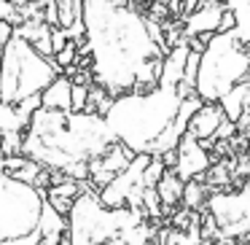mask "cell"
Returning <instances> with one entry per match:
<instances>
[{
    "instance_id": "obj_1",
    "label": "cell",
    "mask_w": 250,
    "mask_h": 245,
    "mask_svg": "<svg viewBox=\"0 0 250 245\" xmlns=\"http://www.w3.org/2000/svg\"><path fill=\"white\" fill-rule=\"evenodd\" d=\"M83 30L78 54H89L92 81L110 97L159 87L167 51L153 22L121 0H83Z\"/></svg>"
},
{
    "instance_id": "obj_2",
    "label": "cell",
    "mask_w": 250,
    "mask_h": 245,
    "mask_svg": "<svg viewBox=\"0 0 250 245\" xmlns=\"http://www.w3.org/2000/svg\"><path fill=\"white\" fill-rule=\"evenodd\" d=\"M202 100L196 94L183 97L180 89L156 87L148 92H129L113 97L105 124L113 137L132 154L164 156L175 151L188 130L191 116L199 111Z\"/></svg>"
},
{
    "instance_id": "obj_3",
    "label": "cell",
    "mask_w": 250,
    "mask_h": 245,
    "mask_svg": "<svg viewBox=\"0 0 250 245\" xmlns=\"http://www.w3.org/2000/svg\"><path fill=\"white\" fill-rule=\"evenodd\" d=\"M113 143V132L100 113H62L38 108L24 132L22 154L51 173H65L67 178L89 180V162L100 159Z\"/></svg>"
},
{
    "instance_id": "obj_4",
    "label": "cell",
    "mask_w": 250,
    "mask_h": 245,
    "mask_svg": "<svg viewBox=\"0 0 250 245\" xmlns=\"http://www.w3.org/2000/svg\"><path fill=\"white\" fill-rule=\"evenodd\" d=\"M250 78V49L234 33H215L199 54L194 92L202 103H221L231 89Z\"/></svg>"
},
{
    "instance_id": "obj_5",
    "label": "cell",
    "mask_w": 250,
    "mask_h": 245,
    "mask_svg": "<svg viewBox=\"0 0 250 245\" xmlns=\"http://www.w3.org/2000/svg\"><path fill=\"white\" fill-rule=\"evenodd\" d=\"M57 76H62V70L54 65V60H46L33 49L30 41L14 33L0 54V103L19 105L30 97H38Z\"/></svg>"
},
{
    "instance_id": "obj_6",
    "label": "cell",
    "mask_w": 250,
    "mask_h": 245,
    "mask_svg": "<svg viewBox=\"0 0 250 245\" xmlns=\"http://www.w3.org/2000/svg\"><path fill=\"white\" fill-rule=\"evenodd\" d=\"M140 223V210L105 207L94 189H83L67 213L65 245H113L124 232Z\"/></svg>"
},
{
    "instance_id": "obj_7",
    "label": "cell",
    "mask_w": 250,
    "mask_h": 245,
    "mask_svg": "<svg viewBox=\"0 0 250 245\" xmlns=\"http://www.w3.org/2000/svg\"><path fill=\"white\" fill-rule=\"evenodd\" d=\"M43 202L46 191L0 175V245L35 234Z\"/></svg>"
},
{
    "instance_id": "obj_8",
    "label": "cell",
    "mask_w": 250,
    "mask_h": 245,
    "mask_svg": "<svg viewBox=\"0 0 250 245\" xmlns=\"http://www.w3.org/2000/svg\"><path fill=\"white\" fill-rule=\"evenodd\" d=\"M207 213L215 229L226 237L245 240L250 234V180L242 191H215L207 200Z\"/></svg>"
},
{
    "instance_id": "obj_9",
    "label": "cell",
    "mask_w": 250,
    "mask_h": 245,
    "mask_svg": "<svg viewBox=\"0 0 250 245\" xmlns=\"http://www.w3.org/2000/svg\"><path fill=\"white\" fill-rule=\"evenodd\" d=\"M151 162L148 154H137L129 162V167L121 170L103 191H97L100 200H103L105 207H113V210H121V207H129V210H140L143 207V194H146V167Z\"/></svg>"
},
{
    "instance_id": "obj_10",
    "label": "cell",
    "mask_w": 250,
    "mask_h": 245,
    "mask_svg": "<svg viewBox=\"0 0 250 245\" xmlns=\"http://www.w3.org/2000/svg\"><path fill=\"white\" fill-rule=\"evenodd\" d=\"M223 17H226V6L223 0H202L199 6L186 17V35L199 41H210L215 33H221Z\"/></svg>"
},
{
    "instance_id": "obj_11",
    "label": "cell",
    "mask_w": 250,
    "mask_h": 245,
    "mask_svg": "<svg viewBox=\"0 0 250 245\" xmlns=\"http://www.w3.org/2000/svg\"><path fill=\"white\" fill-rule=\"evenodd\" d=\"M178 159H175V173L180 175L183 180H194L202 178V175L210 170V156H207V148L205 143L194 140V137L183 135V140L178 143Z\"/></svg>"
},
{
    "instance_id": "obj_12",
    "label": "cell",
    "mask_w": 250,
    "mask_h": 245,
    "mask_svg": "<svg viewBox=\"0 0 250 245\" xmlns=\"http://www.w3.org/2000/svg\"><path fill=\"white\" fill-rule=\"evenodd\" d=\"M223 121H226V113H223L221 105H218V103H202L199 111L191 116L186 135L207 146L210 140H215V137H218V130H221Z\"/></svg>"
},
{
    "instance_id": "obj_13",
    "label": "cell",
    "mask_w": 250,
    "mask_h": 245,
    "mask_svg": "<svg viewBox=\"0 0 250 245\" xmlns=\"http://www.w3.org/2000/svg\"><path fill=\"white\" fill-rule=\"evenodd\" d=\"M188 57H191V46L186 41L175 44L172 49L167 51L162 62V76H159V87H169V89H180L186 76V65H188Z\"/></svg>"
},
{
    "instance_id": "obj_14",
    "label": "cell",
    "mask_w": 250,
    "mask_h": 245,
    "mask_svg": "<svg viewBox=\"0 0 250 245\" xmlns=\"http://www.w3.org/2000/svg\"><path fill=\"white\" fill-rule=\"evenodd\" d=\"M67 237V218L60 216L49 202H43L41 221L35 229V245H65Z\"/></svg>"
},
{
    "instance_id": "obj_15",
    "label": "cell",
    "mask_w": 250,
    "mask_h": 245,
    "mask_svg": "<svg viewBox=\"0 0 250 245\" xmlns=\"http://www.w3.org/2000/svg\"><path fill=\"white\" fill-rule=\"evenodd\" d=\"M41 108L73 113V81L70 76H57L41 94Z\"/></svg>"
},
{
    "instance_id": "obj_16",
    "label": "cell",
    "mask_w": 250,
    "mask_h": 245,
    "mask_svg": "<svg viewBox=\"0 0 250 245\" xmlns=\"http://www.w3.org/2000/svg\"><path fill=\"white\" fill-rule=\"evenodd\" d=\"M183 189H186V180L175 170L169 167L164 170V175L156 183V197L162 202V207H175L178 202H183Z\"/></svg>"
},
{
    "instance_id": "obj_17",
    "label": "cell",
    "mask_w": 250,
    "mask_h": 245,
    "mask_svg": "<svg viewBox=\"0 0 250 245\" xmlns=\"http://www.w3.org/2000/svg\"><path fill=\"white\" fill-rule=\"evenodd\" d=\"M218 105L223 108L226 119L237 124V121H239V119H242V116L250 111V78H248L245 84H239L237 89H231V92H229V94H226V97H223Z\"/></svg>"
},
{
    "instance_id": "obj_18",
    "label": "cell",
    "mask_w": 250,
    "mask_h": 245,
    "mask_svg": "<svg viewBox=\"0 0 250 245\" xmlns=\"http://www.w3.org/2000/svg\"><path fill=\"white\" fill-rule=\"evenodd\" d=\"M223 6L234 17V38L250 49V0H223Z\"/></svg>"
},
{
    "instance_id": "obj_19",
    "label": "cell",
    "mask_w": 250,
    "mask_h": 245,
    "mask_svg": "<svg viewBox=\"0 0 250 245\" xmlns=\"http://www.w3.org/2000/svg\"><path fill=\"white\" fill-rule=\"evenodd\" d=\"M57 3V17H60V27L70 33L76 24L83 22V0H54Z\"/></svg>"
},
{
    "instance_id": "obj_20",
    "label": "cell",
    "mask_w": 250,
    "mask_h": 245,
    "mask_svg": "<svg viewBox=\"0 0 250 245\" xmlns=\"http://www.w3.org/2000/svg\"><path fill=\"white\" fill-rule=\"evenodd\" d=\"M207 180L194 178V180H186V189H183V205L186 210H199V207H207Z\"/></svg>"
},
{
    "instance_id": "obj_21",
    "label": "cell",
    "mask_w": 250,
    "mask_h": 245,
    "mask_svg": "<svg viewBox=\"0 0 250 245\" xmlns=\"http://www.w3.org/2000/svg\"><path fill=\"white\" fill-rule=\"evenodd\" d=\"M89 89H92V84H73V113H83L86 111Z\"/></svg>"
},
{
    "instance_id": "obj_22",
    "label": "cell",
    "mask_w": 250,
    "mask_h": 245,
    "mask_svg": "<svg viewBox=\"0 0 250 245\" xmlns=\"http://www.w3.org/2000/svg\"><path fill=\"white\" fill-rule=\"evenodd\" d=\"M67 41H70V38H67V33H65L62 27H54V30H51V46H54V54L65 49Z\"/></svg>"
},
{
    "instance_id": "obj_23",
    "label": "cell",
    "mask_w": 250,
    "mask_h": 245,
    "mask_svg": "<svg viewBox=\"0 0 250 245\" xmlns=\"http://www.w3.org/2000/svg\"><path fill=\"white\" fill-rule=\"evenodd\" d=\"M14 11H17V8H14L11 0H0V22H3V19L14 22Z\"/></svg>"
},
{
    "instance_id": "obj_24",
    "label": "cell",
    "mask_w": 250,
    "mask_h": 245,
    "mask_svg": "<svg viewBox=\"0 0 250 245\" xmlns=\"http://www.w3.org/2000/svg\"><path fill=\"white\" fill-rule=\"evenodd\" d=\"M6 245H35V234H30L24 240H14V243H6Z\"/></svg>"
},
{
    "instance_id": "obj_25",
    "label": "cell",
    "mask_w": 250,
    "mask_h": 245,
    "mask_svg": "<svg viewBox=\"0 0 250 245\" xmlns=\"http://www.w3.org/2000/svg\"><path fill=\"white\" fill-rule=\"evenodd\" d=\"M0 54H3V41H0Z\"/></svg>"
}]
</instances>
